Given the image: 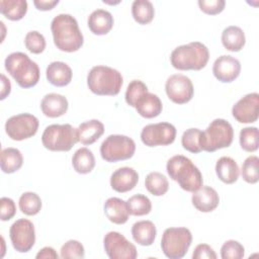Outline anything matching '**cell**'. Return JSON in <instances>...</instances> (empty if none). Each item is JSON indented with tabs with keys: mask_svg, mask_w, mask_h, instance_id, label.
Segmentation results:
<instances>
[{
	"mask_svg": "<svg viewBox=\"0 0 259 259\" xmlns=\"http://www.w3.org/2000/svg\"><path fill=\"white\" fill-rule=\"evenodd\" d=\"M54 44L62 52H77L84 42L78 21L70 14L61 13L54 17L51 23Z\"/></svg>",
	"mask_w": 259,
	"mask_h": 259,
	"instance_id": "obj_1",
	"label": "cell"
},
{
	"mask_svg": "<svg viewBox=\"0 0 259 259\" xmlns=\"http://www.w3.org/2000/svg\"><path fill=\"white\" fill-rule=\"evenodd\" d=\"M166 170L170 178L185 191L194 192L203 185L200 170L185 156L175 155L171 157L167 162Z\"/></svg>",
	"mask_w": 259,
	"mask_h": 259,
	"instance_id": "obj_2",
	"label": "cell"
},
{
	"mask_svg": "<svg viewBox=\"0 0 259 259\" xmlns=\"http://www.w3.org/2000/svg\"><path fill=\"white\" fill-rule=\"evenodd\" d=\"M209 59V52L200 41H191L175 48L170 55L171 65L181 71L203 69Z\"/></svg>",
	"mask_w": 259,
	"mask_h": 259,
	"instance_id": "obj_3",
	"label": "cell"
},
{
	"mask_svg": "<svg viewBox=\"0 0 259 259\" xmlns=\"http://www.w3.org/2000/svg\"><path fill=\"white\" fill-rule=\"evenodd\" d=\"M6 71L21 88H31L39 80L38 65L21 52L9 54L4 62Z\"/></svg>",
	"mask_w": 259,
	"mask_h": 259,
	"instance_id": "obj_4",
	"label": "cell"
},
{
	"mask_svg": "<svg viewBox=\"0 0 259 259\" xmlns=\"http://www.w3.org/2000/svg\"><path fill=\"white\" fill-rule=\"evenodd\" d=\"M123 83L121 74L108 66H95L87 75V85L90 91L100 96H115Z\"/></svg>",
	"mask_w": 259,
	"mask_h": 259,
	"instance_id": "obj_5",
	"label": "cell"
},
{
	"mask_svg": "<svg viewBox=\"0 0 259 259\" xmlns=\"http://www.w3.org/2000/svg\"><path fill=\"white\" fill-rule=\"evenodd\" d=\"M234 130L232 124L224 118L213 119L205 131L200 133L199 145L201 151L212 153L228 148L233 143Z\"/></svg>",
	"mask_w": 259,
	"mask_h": 259,
	"instance_id": "obj_6",
	"label": "cell"
},
{
	"mask_svg": "<svg viewBox=\"0 0 259 259\" xmlns=\"http://www.w3.org/2000/svg\"><path fill=\"white\" fill-rule=\"evenodd\" d=\"M77 128L71 124H51L41 135L44 147L53 152H68L78 143Z\"/></svg>",
	"mask_w": 259,
	"mask_h": 259,
	"instance_id": "obj_7",
	"label": "cell"
},
{
	"mask_svg": "<svg viewBox=\"0 0 259 259\" xmlns=\"http://www.w3.org/2000/svg\"><path fill=\"white\" fill-rule=\"evenodd\" d=\"M192 242L189 229L184 227L168 228L161 239V248L164 255L170 259H180L185 256Z\"/></svg>",
	"mask_w": 259,
	"mask_h": 259,
	"instance_id": "obj_8",
	"label": "cell"
},
{
	"mask_svg": "<svg viewBox=\"0 0 259 259\" xmlns=\"http://www.w3.org/2000/svg\"><path fill=\"white\" fill-rule=\"evenodd\" d=\"M135 152V141L123 135H110L100 146V155L102 159L110 163L131 159Z\"/></svg>",
	"mask_w": 259,
	"mask_h": 259,
	"instance_id": "obj_9",
	"label": "cell"
},
{
	"mask_svg": "<svg viewBox=\"0 0 259 259\" xmlns=\"http://www.w3.org/2000/svg\"><path fill=\"white\" fill-rule=\"evenodd\" d=\"M38 119L30 113H20L9 117L5 122V132L13 141H23L33 137L38 130Z\"/></svg>",
	"mask_w": 259,
	"mask_h": 259,
	"instance_id": "obj_10",
	"label": "cell"
},
{
	"mask_svg": "<svg viewBox=\"0 0 259 259\" xmlns=\"http://www.w3.org/2000/svg\"><path fill=\"white\" fill-rule=\"evenodd\" d=\"M176 138V128L169 122L150 123L143 127L141 140L148 147L167 146L172 144Z\"/></svg>",
	"mask_w": 259,
	"mask_h": 259,
	"instance_id": "obj_11",
	"label": "cell"
},
{
	"mask_svg": "<svg viewBox=\"0 0 259 259\" xmlns=\"http://www.w3.org/2000/svg\"><path fill=\"white\" fill-rule=\"evenodd\" d=\"M103 246L110 259H135L138 256L136 246L118 232H108L104 236Z\"/></svg>",
	"mask_w": 259,
	"mask_h": 259,
	"instance_id": "obj_12",
	"label": "cell"
},
{
	"mask_svg": "<svg viewBox=\"0 0 259 259\" xmlns=\"http://www.w3.org/2000/svg\"><path fill=\"white\" fill-rule=\"evenodd\" d=\"M9 237L13 248L17 252L26 253L35 243L34 226L27 219H19L11 225Z\"/></svg>",
	"mask_w": 259,
	"mask_h": 259,
	"instance_id": "obj_13",
	"label": "cell"
},
{
	"mask_svg": "<svg viewBox=\"0 0 259 259\" xmlns=\"http://www.w3.org/2000/svg\"><path fill=\"white\" fill-rule=\"evenodd\" d=\"M165 90L168 98L176 104L189 102L194 94L191 80L182 74L171 75L165 83Z\"/></svg>",
	"mask_w": 259,
	"mask_h": 259,
	"instance_id": "obj_14",
	"label": "cell"
},
{
	"mask_svg": "<svg viewBox=\"0 0 259 259\" xmlns=\"http://www.w3.org/2000/svg\"><path fill=\"white\" fill-rule=\"evenodd\" d=\"M233 117L241 123H252L259 116V94L249 93L239 99L232 108Z\"/></svg>",
	"mask_w": 259,
	"mask_h": 259,
	"instance_id": "obj_15",
	"label": "cell"
},
{
	"mask_svg": "<svg viewBox=\"0 0 259 259\" xmlns=\"http://www.w3.org/2000/svg\"><path fill=\"white\" fill-rule=\"evenodd\" d=\"M241 72V63L235 57L223 55L219 57L212 66L213 76L223 83L235 81Z\"/></svg>",
	"mask_w": 259,
	"mask_h": 259,
	"instance_id": "obj_16",
	"label": "cell"
},
{
	"mask_svg": "<svg viewBox=\"0 0 259 259\" xmlns=\"http://www.w3.org/2000/svg\"><path fill=\"white\" fill-rule=\"evenodd\" d=\"M139 181L138 172L131 167H121L110 176V186L119 193L127 192L136 187Z\"/></svg>",
	"mask_w": 259,
	"mask_h": 259,
	"instance_id": "obj_17",
	"label": "cell"
},
{
	"mask_svg": "<svg viewBox=\"0 0 259 259\" xmlns=\"http://www.w3.org/2000/svg\"><path fill=\"white\" fill-rule=\"evenodd\" d=\"M192 193V204L201 212H210L214 210L220 203L219 193L210 186L202 185L199 189Z\"/></svg>",
	"mask_w": 259,
	"mask_h": 259,
	"instance_id": "obj_18",
	"label": "cell"
},
{
	"mask_svg": "<svg viewBox=\"0 0 259 259\" xmlns=\"http://www.w3.org/2000/svg\"><path fill=\"white\" fill-rule=\"evenodd\" d=\"M69 107L68 100L65 96L58 93H49L40 101V109L48 117H59L64 115Z\"/></svg>",
	"mask_w": 259,
	"mask_h": 259,
	"instance_id": "obj_19",
	"label": "cell"
},
{
	"mask_svg": "<svg viewBox=\"0 0 259 259\" xmlns=\"http://www.w3.org/2000/svg\"><path fill=\"white\" fill-rule=\"evenodd\" d=\"M114 20L112 14L104 9H96L88 16L87 24L92 33L96 35L107 34L112 26Z\"/></svg>",
	"mask_w": 259,
	"mask_h": 259,
	"instance_id": "obj_20",
	"label": "cell"
},
{
	"mask_svg": "<svg viewBox=\"0 0 259 259\" xmlns=\"http://www.w3.org/2000/svg\"><path fill=\"white\" fill-rule=\"evenodd\" d=\"M48 81L57 87L67 86L73 77L72 69L64 62H52L46 70Z\"/></svg>",
	"mask_w": 259,
	"mask_h": 259,
	"instance_id": "obj_21",
	"label": "cell"
},
{
	"mask_svg": "<svg viewBox=\"0 0 259 259\" xmlns=\"http://www.w3.org/2000/svg\"><path fill=\"white\" fill-rule=\"evenodd\" d=\"M104 213L106 218L113 224H125L130 217L126 201L118 197H109L104 202Z\"/></svg>",
	"mask_w": 259,
	"mask_h": 259,
	"instance_id": "obj_22",
	"label": "cell"
},
{
	"mask_svg": "<svg viewBox=\"0 0 259 259\" xmlns=\"http://www.w3.org/2000/svg\"><path fill=\"white\" fill-rule=\"evenodd\" d=\"M137 112L145 118L157 117L163 109L161 99L154 93H145L136 103Z\"/></svg>",
	"mask_w": 259,
	"mask_h": 259,
	"instance_id": "obj_23",
	"label": "cell"
},
{
	"mask_svg": "<svg viewBox=\"0 0 259 259\" xmlns=\"http://www.w3.org/2000/svg\"><path fill=\"white\" fill-rule=\"evenodd\" d=\"M104 133V125L98 119H91L82 122L78 128V140L81 144L88 146L95 143Z\"/></svg>",
	"mask_w": 259,
	"mask_h": 259,
	"instance_id": "obj_24",
	"label": "cell"
},
{
	"mask_svg": "<svg viewBox=\"0 0 259 259\" xmlns=\"http://www.w3.org/2000/svg\"><path fill=\"white\" fill-rule=\"evenodd\" d=\"M215 173L222 182L226 184H233L239 178L240 169L233 158L224 156L217 161Z\"/></svg>",
	"mask_w": 259,
	"mask_h": 259,
	"instance_id": "obj_25",
	"label": "cell"
},
{
	"mask_svg": "<svg viewBox=\"0 0 259 259\" xmlns=\"http://www.w3.org/2000/svg\"><path fill=\"white\" fill-rule=\"evenodd\" d=\"M157 235V229L151 221H139L132 227V236L141 246H151Z\"/></svg>",
	"mask_w": 259,
	"mask_h": 259,
	"instance_id": "obj_26",
	"label": "cell"
},
{
	"mask_svg": "<svg viewBox=\"0 0 259 259\" xmlns=\"http://www.w3.org/2000/svg\"><path fill=\"white\" fill-rule=\"evenodd\" d=\"M246 42L243 29L236 25L226 27L222 32V44L224 48L230 52L241 51Z\"/></svg>",
	"mask_w": 259,
	"mask_h": 259,
	"instance_id": "obj_27",
	"label": "cell"
},
{
	"mask_svg": "<svg viewBox=\"0 0 259 259\" xmlns=\"http://www.w3.org/2000/svg\"><path fill=\"white\" fill-rule=\"evenodd\" d=\"M74 170L79 174H88L95 167V158L88 148L78 149L72 157Z\"/></svg>",
	"mask_w": 259,
	"mask_h": 259,
	"instance_id": "obj_28",
	"label": "cell"
},
{
	"mask_svg": "<svg viewBox=\"0 0 259 259\" xmlns=\"http://www.w3.org/2000/svg\"><path fill=\"white\" fill-rule=\"evenodd\" d=\"M23 156L16 148H5L1 151V170L4 173H14L21 168Z\"/></svg>",
	"mask_w": 259,
	"mask_h": 259,
	"instance_id": "obj_29",
	"label": "cell"
},
{
	"mask_svg": "<svg viewBox=\"0 0 259 259\" xmlns=\"http://www.w3.org/2000/svg\"><path fill=\"white\" fill-rule=\"evenodd\" d=\"M0 11L7 19L17 21L26 14L27 2L25 0H1Z\"/></svg>",
	"mask_w": 259,
	"mask_h": 259,
	"instance_id": "obj_30",
	"label": "cell"
},
{
	"mask_svg": "<svg viewBox=\"0 0 259 259\" xmlns=\"http://www.w3.org/2000/svg\"><path fill=\"white\" fill-rule=\"evenodd\" d=\"M132 14L139 24H148L155 16V9L152 2L148 0H135L132 5Z\"/></svg>",
	"mask_w": 259,
	"mask_h": 259,
	"instance_id": "obj_31",
	"label": "cell"
},
{
	"mask_svg": "<svg viewBox=\"0 0 259 259\" xmlns=\"http://www.w3.org/2000/svg\"><path fill=\"white\" fill-rule=\"evenodd\" d=\"M145 186L151 194L155 196H162L168 191L169 182L166 176L162 173L151 172L146 176Z\"/></svg>",
	"mask_w": 259,
	"mask_h": 259,
	"instance_id": "obj_32",
	"label": "cell"
},
{
	"mask_svg": "<svg viewBox=\"0 0 259 259\" xmlns=\"http://www.w3.org/2000/svg\"><path fill=\"white\" fill-rule=\"evenodd\" d=\"M19 209L26 215H35L41 209V199L34 192H24L20 195L18 201Z\"/></svg>",
	"mask_w": 259,
	"mask_h": 259,
	"instance_id": "obj_33",
	"label": "cell"
},
{
	"mask_svg": "<svg viewBox=\"0 0 259 259\" xmlns=\"http://www.w3.org/2000/svg\"><path fill=\"white\" fill-rule=\"evenodd\" d=\"M130 214L136 217L146 215L152 210V202L148 196L144 194H135L126 201Z\"/></svg>",
	"mask_w": 259,
	"mask_h": 259,
	"instance_id": "obj_34",
	"label": "cell"
},
{
	"mask_svg": "<svg viewBox=\"0 0 259 259\" xmlns=\"http://www.w3.org/2000/svg\"><path fill=\"white\" fill-rule=\"evenodd\" d=\"M240 146L246 152H255L259 146V132L256 126H247L240 132Z\"/></svg>",
	"mask_w": 259,
	"mask_h": 259,
	"instance_id": "obj_35",
	"label": "cell"
},
{
	"mask_svg": "<svg viewBox=\"0 0 259 259\" xmlns=\"http://www.w3.org/2000/svg\"><path fill=\"white\" fill-rule=\"evenodd\" d=\"M258 166H259V158L257 156H249L243 162L241 175L247 183L255 184L258 182L259 180Z\"/></svg>",
	"mask_w": 259,
	"mask_h": 259,
	"instance_id": "obj_36",
	"label": "cell"
},
{
	"mask_svg": "<svg viewBox=\"0 0 259 259\" xmlns=\"http://www.w3.org/2000/svg\"><path fill=\"white\" fill-rule=\"evenodd\" d=\"M200 133L201 131L195 127L186 130L181 137L182 147L190 153H194V154L200 153L201 152V148L199 145Z\"/></svg>",
	"mask_w": 259,
	"mask_h": 259,
	"instance_id": "obj_37",
	"label": "cell"
},
{
	"mask_svg": "<svg viewBox=\"0 0 259 259\" xmlns=\"http://www.w3.org/2000/svg\"><path fill=\"white\" fill-rule=\"evenodd\" d=\"M147 92H148V87L144 82H142L141 80H133L127 85V88L125 91V95H124L125 102L130 106L135 107L137 101Z\"/></svg>",
	"mask_w": 259,
	"mask_h": 259,
	"instance_id": "obj_38",
	"label": "cell"
},
{
	"mask_svg": "<svg viewBox=\"0 0 259 259\" xmlns=\"http://www.w3.org/2000/svg\"><path fill=\"white\" fill-rule=\"evenodd\" d=\"M25 48L32 54H40L46 49V38L45 36L36 31L31 30L28 31L24 37Z\"/></svg>",
	"mask_w": 259,
	"mask_h": 259,
	"instance_id": "obj_39",
	"label": "cell"
},
{
	"mask_svg": "<svg viewBox=\"0 0 259 259\" xmlns=\"http://www.w3.org/2000/svg\"><path fill=\"white\" fill-rule=\"evenodd\" d=\"M60 256L63 259H81L85 256V250L79 241L69 240L62 246Z\"/></svg>",
	"mask_w": 259,
	"mask_h": 259,
	"instance_id": "obj_40",
	"label": "cell"
},
{
	"mask_svg": "<svg viewBox=\"0 0 259 259\" xmlns=\"http://www.w3.org/2000/svg\"><path fill=\"white\" fill-rule=\"evenodd\" d=\"M244 254V246L235 240L226 241L221 248V257L223 259H241Z\"/></svg>",
	"mask_w": 259,
	"mask_h": 259,
	"instance_id": "obj_41",
	"label": "cell"
},
{
	"mask_svg": "<svg viewBox=\"0 0 259 259\" xmlns=\"http://www.w3.org/2000/svg\"><path fill=\"white\" fill-rule=\"evenodd\" d=\"M198 6L202 12L209 15L221 13L225 9L226 2L224 0H199Z\"/></svg>",
	"mask_w": 259,
	"mask_h": 259,
	"instance_id": "obj_42",
	"label": "cell"
},
{
	"mask_svg": "<svg viewBox=\"0 0 259 259\" xmlns=\"http://www.w3.org/2000/svg\"><path fill=\"white\" fill-rule=\"evenodd\" d=\"M16 213V205L13 199L2 197L0 199V218L3 222L11 220Z\"/></svg>",
	"mask_w": 259,
	"mask_h": 259,
	"instance_id": "obj_43",
	"label": "cell"
},
{
	"mask_svg": "<svg viewBox=\"0 0 259 259\" xmlns=\"http://www.w3.org/2000/svg\"><path fill=\"white\" fill-rule=\"evenodd\" d=\"M217 254L213 249L207 244H199L195 247L192 258L193 259H217Z\"/></svg>",
	"mask_w": 259,
	"mask_h": 259,
	"instance_id": "obj_44",
	"label": "cell"
},
{
	"mask_svg": "<svg viewBox=\"0 0 259 259\" xmlns=\"http://www.w3.org/2000/svg\"><path fill=\"white\" fill-rule=\"evenodd\" d=\"M33 4L38 10L48 11L52 10L56 5H58L59 0H34Z\"/></svg>",
	"mask_w": 259,
	"mask_h": 259,
	"instance_id": "obj_45",
	"label": "cell"
},
{
	"mask_svg": "<svg viewBox=\"0 0 259 259\" xmlns=\"http://www.w3.org/2000/svg\"><path fill=\"white\" fill-rule=\"evenodd\" d=\"M37 259H57L59 257V255L57 254V252L55 251L54 248L52 247H44L42 249H40L36 256Z\"/></svg>",
	"mask_w": 259,
	"mask_h": 259,
	"instance_id": "obj_46",
	"label": "cell"
},
{
	"mask_svg": "<svg viewBox=\"0 0 259 259\" xmlns=\"http://www.w3.org/2000/svg\"><path fill=\"white\" fill-rule=\"evenodd\" d=\"M11 91V83L9 79L4 75L1 74V93H0V99L4 100Z\"/></svg>",
	"mask_w": 259,
	"mask_h": 259,
	"instance_id": "obj_47",
	"label": "cell"
}]
</instances>
